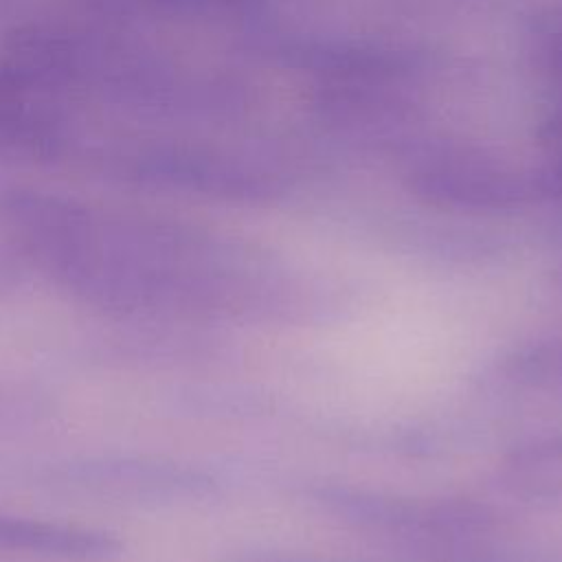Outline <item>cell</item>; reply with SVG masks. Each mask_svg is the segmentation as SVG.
Here are the masks:
<instances>
[{"instance_id": "cell-1", "label": "cell", "mask_w": 562, "mask_h": 562, "mask_svg": "<svg viewBox=\"0 0 562 562\" xmlns=\"http://www.w3.org/2000/svg\"><path fill=\"white\" fill-rule=\"evenodd\" d=\"M26 246L77 301L119 316L171 321H285L307 288L261 255L193 233L94 226L75 215L35 217Z\"/></svg>"}, {"instance_id": "cell-2", "label": "cell", "mask_w": 562, "mask_h": 562, "mask_svg": "<svg viewBox=\"0 0 562 562\" xmlns=\"http://www.w3.org/2000/svg\"><path fill=\"white\" fill-rule=\"evenodd\" d=\"M312 501L353 529L424 544L430 553L481 544L479 540L498 525V514L490 505L470 498H417L353 485H321L312 490Z\"/></svg>"}, {"instance_id": "cell-3", "label": "cell", "mask_w": 562, "mask_h": 562, "mask_svg": "<svg viewBox=\"0 0 562 562\" xmlns=\"http://www.w3.org/2000/svg\"><path fill=\"white\" fill-rule=\"evenodd\" d=\"M53 481L90 496L158 505L204 498L215 487V481L202 470L143 457L70 461L53 472Z\"/></svg>"}, {"instance_id": "cell-4", "label": "cell", "mask_w": 562, "mask_h": 562, "mask_svg": "<svg viewBox=\"0 0 562 562\" xmlns=\"http://www.w3.org/2000/svg\"><path fill=\"white\" fill-rule=\"evenodd\" d=\"M0 551L64 562H103L121 542L101 529L0 512Z\"/></svg>"}, {"instance_id": "cell-5", "label": "cell", "mask_w": 562, "mask_h": 562, "mask_svg": "<svg viewBox=\"0 0 562 562\" xmlns=\"http://www.w3.org/2000/svg\"><path fill=\"white\" fill-rule=\"evenodd\" d=\"M222 562H373V560H340V558H318L310 553H279V551H237L226 555ZM413 562H492L483 547H468L459 551L430 553L428 560Z\"/></svg>"}, {"instance_id": "cell-6", "label": "cell", "mask_w": 562, "mask_h": 562, "mask_svg": "<svg viewBox=\"0 0 562 562\" xmlns=\"http://www.w3.org/2000/svg\"><path fill=\"white\" fill-rule=\"evenodd\" d=\"M11 268L4 263V261H0V294L2 292H7V290H11L18 281H13V277H11Z\"/></svg>"}]
</instances>
